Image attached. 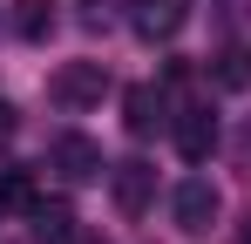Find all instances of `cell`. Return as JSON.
Returning a JSON list of instances; mask_svg holds the SVG:
<instances>
[{
	"mask_svg": "<svg viewBox=\"0 0 251 244\" xmlns=\"http://www.w3.org/2000/svg\"><path fill=\"white\" fill-rule=\"evenodd\" d=\"M48 95H54L61 109H95V102L109 95V68H102V61H61L54 81H48Z\"/></svg>",
	"mask_w": 251,
	"mask_h": 244,
	"instance_id": "cell-1",
	"label": "cell"
},
{
	"mask_svg": "<svg viewBox=\"0 0 251 244\" xmlns=\"http://www.w3.org/2000/svg\"><path fill=\"white\" fill-rule=\"evenodd\" d=\"M217 210H224V197H217V183H210V176H183V183H176V197H170L176 231H190V238H204L210 224H217Z\"/></svg>",
	"mask_w": 251,
	"mask_h": 244,
	"instance_id": "cell-2",
	"label": "cell"
},
{
	"mask_svg": "<svg viewBox=\"0 0 251 244\" xmlns=\"http://www.w3.org/2000/svg\"><path fill=\"white\" fill-rule=\"evenodd\" d=\"M109 190H116V210H123V217H143V210L156 203V170H150V163H116V170H109Z\"/></svg>",
	"mask_w": 251,
	"mask_h": 244,
	"instance_id": "cell-3",
	"label": "cell"
},
{
	"mask_svg": "<svg viewBox=\"0 0 251 244\" xmlns=\"http://www.w3.org/2000/svg\"><path fill=\"white\" fill-rule=\"evenodd\" d=\"M54 170H61V183H102V143H88V136H61L54 143Z\"/></svg>",
	"mask_w": 251,
	"mask_h": 244,
	"instance_id": "cell-4",
	"label": "cell"
},
{
	"mask_svg": "<svg viewBox=\"0 0 251 244\" xmlns=\"http://www.w3.org/2000/svg\"><path fill=\"white\" fill-rule=\"evenodd\" d=\"M183 21H190V0H136V21H129V27L143 41H170Z\"/></svg>",
	"mask_w": 251,
	"mask_h": 244,
	"instance_id": "cell-5",
	"label": "cell"
},
{
	"mask_svg": "<svg viewBox=\"0 0 251 244\" xmlns=\"http://www.w3.org/2000/svg\"><path fill=\"white\" fill-rule=\"evenodd\" d=\"M176 149H183V163H204L217 149V116L210 109H183L176 116Z\"/></svg>",
	"mask_w": 251,
	"mask_h": 244,
	"instance_id": "cell-6",
	"label": "cell"
},
{
	"mask_svg": "<svg viewBox=\"0 0 251 244\" xmlns=\"http://www.w3.org/2000/svg\"><path fill=\"white\" fill-rule=\"evenodd\" d=\"M156 122H163V95L143 81V88H129L123 95V129L129 136H156Z\"/></svg>",
	"mask_w": 251,
	"mask_h": 244,
	"instance_id": "cell-7",
	"label": "cell"
},
{
	"mask_svg": "<svg viewBox=\"0 0 251 244\" xmlns=\"http://www.w3.org/2000/svg\"><path fill=\"white\" fill-rule=\"evenodd\" d=\"M14 34L41 48V41L54 34V0H14Z\"/></svg>",
	"mask_w": 251,
	"mask_h": 244,
	"instance_id": "cell-8",
	"label": "cell"
},
{
	"mask_svg": "<svg viewBox=\"0 0 251 244\" xmlns=\"http://www.w3.org/2000/svg\"><path fill=\"white\" fill-rule=\"evenodd\" d=\"M27 217H34V238H41V244H75V217H68V203H48V197H41Z\"/></svg>",
	"mask_w": 251,
	"mask_h": 244,
	"instance_id": "cell-9",
	"label": "cell"
},
{
	"mask_svg": "<svg viewBox=\"0 0 251 244\" xmlns=\"http://www.w3.org/2000/svg\"><path fill=\"white\" fill-rule=\"evenodd\" d=\"M0 203H7V210H34V203H41L34 176H27V170H0Z\"/></svg>",
	"mask_w": 251,
	"mask_h": 244,
	"instance_id": "cell-10",
	"label": "cell"
},
{
	"mask_svg": "<svg viewBox=\"0 0 251 244\" xmlns=\"http://www.w3.org/2000/svg\"><path fill=\"white\" fill-rule=\"evenodd\" d=\"M7 129H14V109H7V102H0V136H7Z\"/></svg>",
	"mask_w": 251,
	"mask_h": 244,
	"instance_id": "cell-11",
	"label": "cell"
},
{
	"mask_svg": "<svg viewBox=\"0 0 251 244\" xmlns=\"http://www.w3.org/2000/svg\"><path fill=\"white\" fill-rule=\"evenodd\" d=\"M75 244H95V238H75Z\"/></svg>",
	"mask_w": 251,
	"mask_h": 244,
	"instance_id": "cell-12",
	"label": "cell"
},
{
	"mask_svg": "<svg viewBox=\"0 0 251 244\" xmlns=\"http://www.w3.org/2000/svg\"><path fill=\"white\" fill-rule=\"evenodd\" d=\"M245 244H251V224H245Z\"/></svg>",
	"mask_w": 251,
	"mask_h": 244,
	"instance_id": "cell-13",
	"label": "cell"
},
{
	"mask_svg": "<svg viewBox=\"0 0 251 244\" xmlns=\"http://www.w3.org/2000/svg\"><path fill=\"white\" fill-rule=\"evenodd\" d=\"M0 217H7V203H0Z\"/></svg>",
	"mask_w": 251,
	"mask_h": 244,
	"instance_id": "cell-14",
	"label": "cell"
}]
</instances>
